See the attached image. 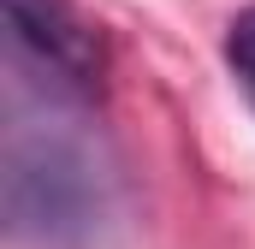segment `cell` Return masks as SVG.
<instances>
[{"label": "cell", "mask_w": 255, "mask_h": 249, "mask_svg": "<svg viewBox=\"0 0 255 249\" xmlns=\"http://www.w3.org/2000/svg\"><path fill=\"white\" fill-rule=\"evenodd\" d=\"M107 220V172L95 166L83 136L36 130L12 119L6 136V226L18 244L42 249H83Z\"/></svg>", "instance_id": "1"}, {"label": "cell", "mask_w": 255, "mask_h": 249, "mask_svg": "<svg viewBox=\"0 0 255 249\" xmlns=\"http://www.w3.org/2000/svg\"><path fill=\"white\" fill-rule=\"evenodd\" d=\"M226 65H232L238 89L250 95V107H255V6H244L226 24Z\"/></svg>", "instance_id": "3"}, {"label": "cell", "mask_w": 255, "mask_h": 249, "mask_svg": "<svg viewBox=\"0 0 255 249\" xmlns=\"http://www.w3.org/2000/svg\"><path fill=\"white\" fill-rule=\"evenodd\" d=\"M6 42H12V65L30 71V83L48 89V101L65 107L101 101L107 48L71 0H6Z\"/></svg>", "instance_id": "2"}]
</instances>
